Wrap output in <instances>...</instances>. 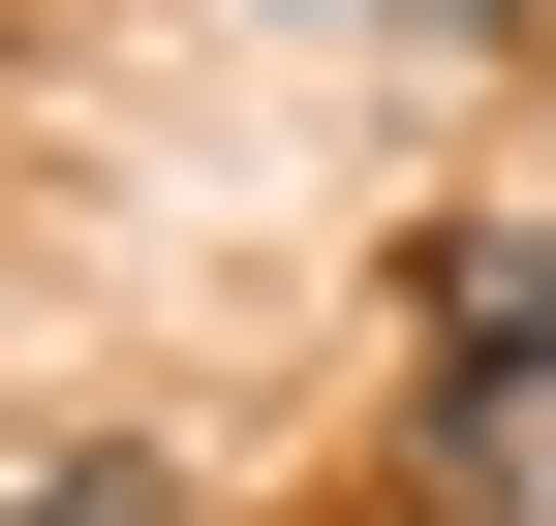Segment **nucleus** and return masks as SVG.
I'll use <instances>...</instances> for the list:
<instances>
[{
  "label": "nucleus",
  "instance_id": "f257e3e1",
  "mask_svg": "<svg viewBox=\"0 0 556 526\" xmlns=\"http://www.w3.org/2000/svg\"><path fill=\"white\" fill-rule=\"evenodd\" d=\"M0 526H186V465H155V434H31V465H0Z\"/></svg>",
  "mask_w": 556,
  "mask_h": 526
}]
</instances>
